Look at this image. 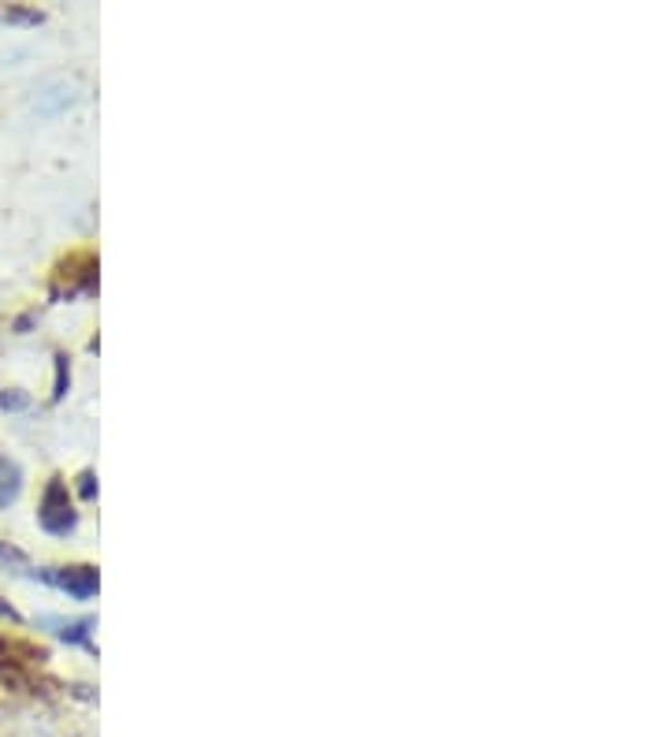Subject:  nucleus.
<instances>
[{"instance_id": "nucleus-1", "label": "nucleus", "mask_w": 670, "mask_h": 737, "mask_svg": "<svg viewBox=\"0 0 670 737\" xmlns=\"http://www.w3.org/2000/svg\"><path fill=\"white\" fill-rule=\"evenodd\" d=\"M38 521H41V529L52 532V537H68V532L79 526V510H74V504H71L68 480L52 477L46 485L41 504H38Z\"/></svg>"}, {"instance_id": "nucleus-2", "label": "nucleus", "mask_w": 670, "mask_h": 737, "mask_svg": "<svg viewBox=\"0 0 670 737\" xmlns=\"http://www.w3.org/2000/svg\"><path fill=\"white\" fill-rule=\"evenodd\" d=\"M30 578L46 581V585H52V589L74 596V600H93L101 589V578L93 566H34Z\"/></svg>"}, {"instance_id": "nucleus-3", "label": "nucleus", "mask_w": 670, "mask_h": 737, "mask_svg": "<svg viewBox=\"0 0 670 737\" xmlns=\"http://www.w3.org/2000/svg\"><path fill=\"white\" fill-rule=\"evenodd\" d=\"M93 291H98V258H93V253H71L57 269L52 298H79Z\"/></svg>"}, {"instance_id": "nucleus-4", "label": "nucleus", "mask_w": 670, "mask_h": 737, "mask_svg": "<svg viewBox=\"0 0 670 737\" xmlns=\"http://www.w3.org/2000/svg\"><path fill=\"white\" fill-rule=\"evenodd\" d=\"M34 659L41 664L46 651L0 637V681H4V686H12V689L27 686V664H34Z\"/></svg>"}, {"instance_id": "nucleus-5", "label": "nucleus", "mask_w": 670, "mask_h": 737, "mask_svg": "<svg viewBox=\"0 0 670 737\" xmlns=\"http://www.w3.org/2000/svg\"><path fill=\"white\" fill-rule=\"evenodd\" d=\"M38 626L52 629L60 640H68V645H82V648H93V618H60V615H46L38 618Z\"/></svg>"}, {"instance_id": "nucleus-6", "label": "nucleus", "mask_w": 670, "mask_h": 737, "mask_svg": "<svg viewBox=\"0 0 670 737\" xmlns=\"http://www.w3.org/2000/svg\"><path fill=\"white\" fill-rule=\"evenodd\" d=\"M23 491V469L12 458H0V510H8Z\"/></svg>"}, {"instance_id": "nucleus-7", "label": "nucleus", "mask_w": 670, "mask_h": 737, "mask_svg": "<svg viewBox=\"0 0 670 737\" xmlns=\"http://www.w3.org/2000/svg\"><path fill=\"white\" fill-rule=\"evenodd\" d=\"M0 566H8L12 574H27V578H30V570H34V566L27 562V555L19 548H12V544H4V540H0Z\"/></svg>"}, {"instance_id": "nucleus-8", "label": "nucleus", "mask_w": 670, "mask_h": 737, "mask_svg": "<svg viewBox=\"0 0 670 737\" xmlns=\"http://www.w3.org/2000/svg\"><path fill=\"white\" fill-rule=\"evenodd\" d=\"M27 402L30 399H27L23 391H4V395H0V406H4V410H23Z\"/></svg>"}, {"instance_id": "nucleus-9", "label": "nucleus", "mask_w": 670, "mask_h": 737, "mask_svg": "<svg viewBox=\"0 0 670 737\" xmlns=\"http://www.w3.org/2000/svg\"><path fill=\"white\" fill-rule=\"evenodd\" d=\"M63 391H68V361L57 358V391H52V399H63Z\"/></svg>"}, {"instance_id": "nucleus-10", "label": "nucleus", "mask_w": 670, "mask_h": 737, "mask_svg": "<svg viewBox=\"0 0 670 737\" xmlns=\"http://www.w3.org/2000/svg\"><path fill=\"white\" fill-rule=\"evenodd\" d=\"M79 480H82V485H79L82 499H93V496H98V485H93V480H98V477H93V474H82Z\"/></svg>"}, {"instance_id": "nucleus-11", "label": "nucleus", "mask_w": 670, "mask_h": 737, "mask_svg": "<svg viewBox=\"0 0 670 737\" xmlns=\"http://www.w3.org/2000/svg\"><path fill=\"white\" fill-rule=\"evenodd\" d=\"M0 618H12V623H19V615H16V607H8L4 600H0Z\"/></svg>"}]
</instances>
